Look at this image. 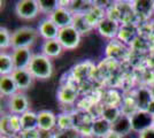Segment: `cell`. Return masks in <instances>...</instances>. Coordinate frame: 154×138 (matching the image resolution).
I'll list each match as a JSON object with an SVG mask.
<instances>
[{
	"mask_svg": "<svg viewBox=\"0 0 154 138\" xmlns=\"http://www.w3.org/2000/svg\"><path fill=\"white\" fill-rule=\"evenodd\" d=\"M76 128L75 125V116L70 113H61L58 115V123L57 129L58 130H70Z\"/></svg>",
	"mask_w": 154,
	"mask_h": 138,
	"instance_id": "obj_25",
	"label": "cell"
},
{
	"mask_svg": "<svg viewBox=\"0 0 154 138\" xmlns=\"http://www.w3.org/2000/svg\"><path fill=\"white\" fill-rule=\"evenodd\" d=\"M11 54H12L15 69H28L30 61L33 57L31 48H14L12 50Z\"/></svg>",
	"mask_w": 154,
	"mask_h": 138,
	"instance_id": "obj_12",
	"label": "cell"
},
{
	"mask_svg": "<svg viewBox=\"0 0 154 138\" xmlns=\"http://www.w3.org/2000/svg\"><path fill=\"white\" fill-rule=\"evenodd\" d=\"M28 69L35 79H48L54 72L52 59L47 58L40 52L33 53Z\"/></svg>",
	"mask_w": 154,
	"mask_h": 138,
	"instance_id": "obj_1",
	"label": "cell"
},
{
	"mask_svg": "<svg viewBox=\"0 0 154 138\" xmlns=\"http://www.w3.org/2000/svg\"><path fill=\"white\" fill-rule=\"evenodd\" d=\"M38 4L40 14H44L45 17H48L61 6V2L59 0H40L38 1Z\"/></svg>",
	"mask_w": 154,
	"mask_h": 138,
	"instance_id": "obj_26",
	"label": "cell"
},
{
	"mask_svg": "<svg viewBox=\"0 0 154 138\" xmlns=\"http://www.w3.org/2000/svg\"><path fill=\"white\" fill-rule=\"evenodd\" d=\"M153 127H154V115H153Z\"/></svg>",
	"mask_w": 154,
	"mask_h": 138,
	"instance_id": "obj_36",
	"label": "cell"
},
{
	"mask_svg": "<svg viewBox=\"0 0 154 138\" xmlns=\"http://www.w3.org/2000/svg\"><path fill=\"white\" fill-rule=\"evenodd\" d=\"M15 70L12 54L8 53L7 51H1L0 54V74L1 76L6 75H12V72Z\"/></svg>",
	"mask_w": 154,
	"mask_h": 138,
	"instance_id": "obj_23",
	"label": "cell"
},
{
	"mask_svg": "<svg viewBox=\"0 0 154 138\" xmlns=\"http://www.w3.org/2000/svg\"><path fill=\"white\" fill-rule=\"evenodd\" d=\"M22 132L20 115L7 113L1 118V136H19Z\"/></svg>",
	"mask_w": 154,
	"mask_h": 138,
	"instance_id": "obj_6",
	"label": "cell"
},
{
	"mask_svg": "<svg viewBox=\"0 0 154 138\" xmlns=\"http://www.w3.org/2000/svg\"><path fill=\"white\" fill-rule=\"evenodd\" d=\"M20 138H42V132L39 129H35V130H26V131H22L19 135Z\"/></svg>",
	"mask_w": 154,
	"mask_h": 138,
	"instance_id": "obj_30",
	"label": "cell"
},
{
	"mask_svg": "<svg viewBox=\"0 0 154 138\" xmlns=\"http://www.w3.org/2000/svg\"><path fill=\"white\" fill-rule=\"evenodd\" d=\"M1 138H20L19 136H1Z\"/></svg>",
	"mask_w": 154,
	"mask_h": 138,
	"instance_id": "obj_34",
	"label": "cell"
},
{
	"mask_svg": "<svg viewBox=\"0 0 154 138\" xmlns=\"http://www.w3.org/2000/svg\"><path fill=\"white\" fill-rule=\"evenodd\" d=\"M112 130L119 135H121L122 137L129 135L130 132H132V125H131V118L128 115L122 114V116L116 120L115 122L112 124Z\"/></svg>",
	"mask_w": 154,
	"mask_h": 138,
	"instance_id": "obj_19",
	"label": "cell"
},
{
	"mask_svg": "<svg viewBox=\"0 0 154 138\" xmlns=\"http://www.w3.org/2000/svg\"><path fill=\"white\" fill-rule=\"evenodd\" d=\"M39 32L37 28L20 26L12 32V50L14 48H31L37 43Z\"/></svg>",
	"mask_w": 154,
	"mask_h": 138,
	"instance_id": "obj_2",
	"label": "cell"
},
{
	"mask_svg": "<svg viewBox=\"0 0 154 138\" xmlns=\"http://www.w3.org/2000/svg\"><path fill=\"white\" fill-rule=\"evenodd\" d=\"M120 28H121V24L119 21L114 20L109 16H106L99 24L97 26V31L99 32L100 36H103L107 39H115L119 35V31H120Z\"/></svg>",
	"mask_w": 154,
	"mask_h": 138,
	"instance_id": "obj_8",
	"label": "cell"
},
{
	"mask_svg": "<svg viewBox=\"0 0 154 138\" xmlns=\"http://www.w3.org/2000/svg\"><path fill=\"white\" fill-rule=\"evenodd\" d=\"M134 98H135L136 106H137L138 111H147L149 104L154 100L151 86L149 87H147V86L138 87Z\"/></svg>",
	"mask_w": 154,
	"mask_h": 138,
	"instance_id": "obj_15",
	"label": "cell"
},
{
	"mask_svg": "<svg viewBox=\"0 0 154 138\" xmlns=\"http://www.w3.org/2000/svg\"><path fill=\"white\" fill-rule=\"evenodd\" d=\"M132 9L136 15L140 16H149L152 13H154V1L148 0H141V1H132L131 2Z\"/></svg>",
	"mask_w": 154,
	"mask_h": 138,
	"instance_id": "obj_22",
	"label": "cell"
},
{
	"mask_svg": "<svg viewBox=\"0 0 154 138\" xmlns=\"http://www.w3.org/2000/svg\"><path fill=\"white\" fill-rule=\"evenodd\" d=\"M130 118L132 131L137 133L153 127V115H151L147 111H137L130 116Z\"/></svg>",
	"mask_w": 154,
	"mask_h": 138,
	"instance_id": "obj_7",
	"label": "cell"
},
{
	"mask_svg": "<svg viewBox=\"0 0 154 138\" xmlns=\"http://www.w3.org/2000/svg\"><path fill=\"white\" fill-rule=\"evenodd\" d=\"M21 127L22 131L26 130H35L38 129V114L33 111H28L21 116Z\"/></svg>",
	"mask_w": 154,
	"mask_h": 138,
	"instance_id": "obj_21",
	"label": "cell"
},
{
	"mask_svg": "<svg viewBox=\"0 0 154 138\" xmlns=\"http://www.w3.org/2000/svg\"><path fill=\"white\" fill-rule=\"evenodd\" d=\"M77 97H78L77 86L71 83H66L64 85L60 86L57 93V98L63 105H72L76 101Z\"/></svg>",
	"mask_w": 154,
	"mask_h": 138,
	"instance_id": "obj_14",
	"label": "cell"
},
{
	"mask_svg": "<svg viewBox=\"0 0 154 138\" xmlns=\"http://www.w3.org/2000/svg\"><path fill=\"white\" fill-rule=\"evenodd\" d=\"M48 17L55 23V26H58L59 29H63V28L72 26L75 15L72 14V12H71L68 7L60 6Z\"/></svg>",
	"mask_w": 154,
	"mask_h": 138,
	"instance_id": "obj_9",
	"label": "cell"
},
{
	"mask_svg": "<svg viewBox=\"0 0 154 138\" xmlns=\"http://www.w3.org/2000/svg\"><path fill=\"white\" fill-rule=\"evenodd\" d=\"M151 90H152V94H153V99H154V84L151 86Z\"/></svg>",
	"mask_w": 154,
	"mask_h": 138,
	"instance_id": "obj_35",
	"label": "cell"
},
{
	"mask_svg": "<svg viewBox=\"0 0 154 138\" xmlns=\"http://www.w3.org/2000/svg\"><path fill=\"white\" fill-rule=\"evenodd\" d=\"M138 138H154V127H151L146 130L139 132Z\"/></svg>",
	"mask_w": 154,
	"mask_h": 138,
	"instance_id": "obj_31",
	"label": "cell"
},
{
	"mask_svg": "<svg viewBox=\"0 0 154 138\" xmlns=\"http://www.w3.org/2000/svg\"><path fill=\"white\" fill-rule=\"evenodd\" d=\"M122 109L120 106H103L101 118L108 121L109 123H114L116 120L122 116Z\"/></svg>",
	"mask_w": 154,
	"mask_h": 138,
	"instance_id": "obj_24",
	"label": "cell"
},
{
	"mask_svg": "<svg viewBox=\"0 0 154 138\" xmlns=\"http://www.w3.org/2000/svg\"><path fill=\"white\" fill-rule=\"evenodd\" d=\"M37 30L43 40L58 39L59 31H60V29L55 26V23L50 17H44L43 20L39 21Z\"/></svg>",
	"mask_w": 154,
	"mask_h": 138,
	"instance_id": "obj_11",
	"label": "cell"
},
{
	"mask_svg": "<svg viewBox=\"0 0 154 138\" xmlns=\"http://www.w3.org/2000/svg\"><path fill=\"white\" fill-rule=\"evenodd\" d=\"M147 112L151 114V115H154V100L149 104V106H148L147 108Z\"/></svg>",
	"mask_w": 154,
	"mask_h": 138,
	"instance_id": "obj_33",
	"label": "cell"
},
{
	"mask_svg": "<svg viewBox=\"0 0 154 138\" xmlns=\"http://www.w3.org/2000/svg\"><path fill=\"white\" fill-rule=\"evenodd\" d=\"M14 11L17 17L24 21L35 20L40 14L39 4L37 0H20L15 4Z\"/></svg>",
	"mask_w": 154,
	"mask_h": 138,
	"instance_id": "obj_3",
	"label": "cell"
},
{
	"mask_svg": "<svg viewBox=\"0 0 154 138\" xmlns=\"http://www.w3.org/2000/svg\"><path fill=\"white\" fill-rule=\"evenodd\" d=\"M81 133L78 132L76 128L70 130H58L55 133H53L52 138H79Z\"/></svg>",
	"mask_w": 154,
	"mask_h": 138,
	"instance_id": "obj_29",
	"label": "cell"
},
{
	"mask_svg": "<svg viewBox=\"0 0 154 138\" xmlns=\"http://www.w3.org/2000/svg\"><path fill=\"white\" fill-rule=\"evenodd\" d=\"M0 92H1V96L5 98H11L12 96L16 94L19 92L16 83L11 75L1 76V78H0Z\"/></svg>",
	"mask_w": 154,
	"mask_h": 138,
	"instance_id": "obj_18",
	"label": "cell"
},
{
	"mask_svg": "<svg viewBox=\"0 0 154 138\" xmlns=\"http://www.w3.org/2000/svg\"><path fill=\"white\" fill-rule=\"evenodd\" d=\"M136 36H137V30H136L134 23L121 24L120 31L117 35V38L120 41H122L123 44H130V43L135 41Z\"/></svg>",
	"mask_w": 154,
	"mask_h": 138,
	"instance_id": "obj_20",
	"label": "cell"
},
{
	"mask_svg": "<svg viewBox=\"0 0 154 138\" xmlns=\"http://www.w3.org/2000/svg\"><path fill=\"white\" fill-rule=\"evenodd\" d=\"M38 114V129L42 132H51L57 129L58 115H55L52 111L43 109L37 112Z\"/></svg>",
	"mask_w": 154,
	"mask_h": 138,
	"instance_id": "obj_10",
	"label": "cell"
},
{
	"mask_svg": "<svg viewBox=\"0 0 154 138\" xmlns=\"http://www.w3.org/2000/svg\"><path fill=\"white\" fill-rule=\"evenodd\" d=\"M82 35L77 31L72 26L60 29L58 40L64 50H75L81 44Z\"/></svg>",
	"mask_w": 154,
	"mask_h": 138,
	"instance_id": "obj_4",
	"label": "cell"
},
{
	"mask_svg": "<svg viewBox=\"0 0 154 138\" xmlns=\"http://www.w3.org/2000/svg\"><path fill=\"white\" fill-rule=\"evenodd\" d=\"M92 136L96 138H103L107 133L112 131V123L103 118H97L92 121L91 127Z\"/></svg>",
	"mask_w": 154,
	"mask_h": 138,
	"instance_id": "obj_17",
	"label": "cell"
},
{
	"mask_svg": "<svg viewBox=\"0 0 154 138\" xmlns=\"http://www.w3.org/2000/svg\"><path fill=\"white\" fill-rule=\"evenodd\" d=\"M0 47L1 51H7L12 48V32L6 26L0 28Z\"/></svg>",
	"mask_w": 154,
	"mask_h": 138,
	"instance_id": "obj_28",
	"label": "cell"
},
{
	"mask_svg": "<svg viewBox=\"0 0 154 138\" xmlns=\"http://www.w3.org/2000/svg\"><path fill=\"white\" fill-rule=\"evenodd\" d=\"M11 76L15 81L20 92H24L26 90H29L33 84V81H35L31 72H29V69H15Z\"/></svg>",
	"mask_w": 154,
	"mask_h": 138,
	"instance_id": "obj_13",
	"label": "cell"
},
{
	"mask_svg": "<svg viewBox=\"0 0 154 138\" xmlns=\"http://www.w3.org/2000/svg\"><path fill=\"white\" fill-rule=\"evenodd\" d=\"M29 107H30L29 99L24 92L19 91L16 94L12 96L11 98H7V109H8L9 114L21 116L22 114L30 111Z\"/></svg>",
	"mask_w": 154,
	"mask_h": 138,
	"instance_id": "obj_5",
	"label": "cell"
},
{
	"mask_svg": "<svg viewBox=\"0 0 154 138\" xmlns=\"http://www.w3.org/2000/svg\"><path fill=\"white\" fill-rule=\"evenodd\" d=\"M63 50L64 48L58 39L43 40V43L40 45V53H43L44 55H46L50 59L59 58L63 53Z\"/></svg>",
	"mask_w": 154,
	"mask_h": 138,
	"instance_id": "obj_16",
	"label": "cell"
},
{
	"mask_svg": "<svg viewBox=\"0 0 154 138\" xmlns=\"http://www.w3.org/2000/svg\"><path fill=\"white\" fill-rule=\"evenodd\" d=\"M103 138H123V137L121 135H119V133H116V132H114L112 130V131L109 132V133H107Z\"/></svg>",
	"mask_w": 154,
	"mask_h": 138,
	"instance_id": "obj_32",
	"label": "cell"
},
{
	"mask_svg": "<svg viewBox=\"0 0 154 138\" xmlns=\"http://www.w3.org/2000/svg\"><path fill=\"white\" fill-rule=\"evenodd\" d=\"M72 26H74L81 35L89 32V31H91V30L93 29V28L89 24V22L86 21V19H85L84 15H75Z\"/></svg>",
	"mask_w": 154,
	"mask_h": 138,
	"instance_id": "obj_27",
	"label": "cell"
}]
</instances>
